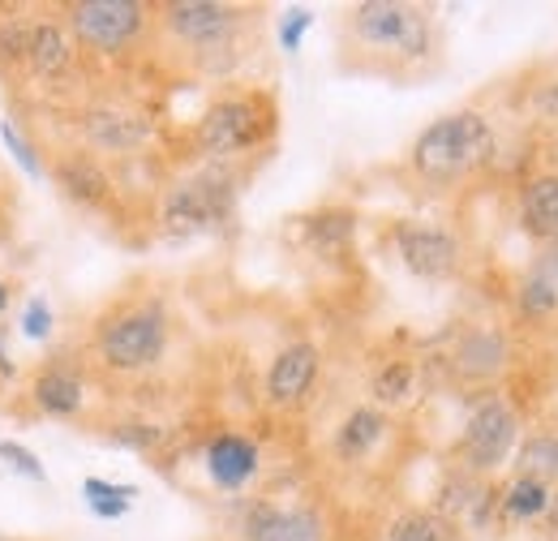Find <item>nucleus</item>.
Returning <instances> with one entry per match:
<instances>
[{
    "mask_svg": "<svg viewBox=\"0 0 558 541\" xmlns=\"http://www.w3.org/2000/svg\"><path fill=\"white\" fill-rule=\"evenodd\" d=\"M344 48L369 73H409L434 61V17L409 0H361L344 13Z\"/></svg>",
    "mask_w": 558,
    "mask_h": 541,
    "instance_id": "obj_1",
    "label": "nucleus"
},
{
    "mask_svg": "<svg viewBox=\"0 0 558 541\" xmlns=\"http://www.w3.org/2000/svg\"><path fill=\"white\" fill-rule=\"evenodd\" d=\"M494 155V130L482 112H447L434 125H425L409 151V168L429 185H451L477 168H486Z\"/></svg>",
    "mask_w": 558,
    "mask_h": 541,
    "instance_id": "obj_2",
    "label": "nucleus"
},
{
    "mask_svg": "<svg viewBox=\"0 0 558 541\" xmlns=\"http://www.w3.org/2000/svg\"><path fill=\"white\" fill-rule=\"evenodd\" d=\"M159 22L177 48H185L203 69H228L245 48V9L219 0H172L159 9Z\"/></svg>",
    "mask_w": 558,
    "mask_h": 541,
    "instance_id": "obj_3",
    "label": "nucleus"
},
{
    "mask_svg": "<svg viewBox=\"0 0 558 541\" xmlns=\"http://www.w3.org/2000/svg\"><path fill=\"white\" fill-rule=\"evenodd\" d=\"M271 130H276V104L267 95H223L203 112L194 146H198V155L223 164L241 151L263 146Z\"/></svg>",
    "mask_w": 558,
    "mask_h": 541,
    "instance_id": "obj_4",
    "label": "nucleus"
},
{
    "mask_svg": "<svg viewBox=\"0 0 558 541\" xmlns=\"http://www.w3.org/2000/svg\"><path fill=\"white\" fill-rule=\"evenodd\" d=\"M95 348H99V361L108 370H117V374L150 370L168 348V310L159 301H142V305L112 314L99 327Z\"/></svg>",
    "mask_w": 558,
    "mask_h": 541,
    "instance_id": "obj_5",
    "label": "nucleus"
},
{
    "mask_svg": "<svg viewBox=\"0 0 558 541\" xmlns=\"http://www.w3.org/2000/svg\"><path fill=\"white\" fill-rule=\"evenodd\" d=\"M236 203V185L232 177H223L219 168L207 172H194L185 181H177L168 194H163V211H159V224L168 237H203L215 232Z\"/></svg>",
    "mask_w": 558,
    "mask_h": 541,
    "instance_id": "obj_6",
    "label": "nucleus"
},
{
    "mask_svg": "<svg viewBox=\"0 0 558 541\" xmlns=\"http://www.w3.org/2000/svg\"><path fill=\"white\" fill-rule=\"evenodd\" d=\"M150 22V9L138 0H82L70 4V35L73 44L90 52H125Z\"/></svg>",
    "mask_w": 558,
    "mask_h": 541,
    "instance_id": "obj_7",
    "label": "nucleus"
},
{
    "mask_svg": "<svg viewBox=\"0 0 558 541\" xmlns=\"http://www.w3.org/2000/svg\"><path fill=\"white\" fill-rule=\"evenodd\" d=\"M515 438H520V417L507 400H482L473 408V417L464 421V434L456 443V456H460V469L469 473H494L511 452H515Z\"/></svg>",
    "mask_w": 558,
    "mask_h": 541,
    "instance_id": "obj_8",
    "label": "nucleus"
},
{
    "mask_svg": "<svg viewBox=\"0 0 558 541\" xmlns=\"http://www.w3.org/2000/svg\"><path fill=\"white\" fill-rule=\"evenodd\" d=\"M391 241H396L400 263L413 270L417 279H451L460 270V241L447 228L404 219V224H396Z\"/></svg>",
    "mask_w": 558,
    "mask_h": 541,
    "instance_id": "obj_9",
    "label": "nucleus"
},
{
    "mask_svg": "<svg viewBox=\"0 0 558 541\" xmlns=\"http://www.w3.org/2000/svg\"><path fill=\"white\" fill-rule=\"evenodd\" d=\"M245 541H327V520L314 507H279L254 503L241 520Z\"/></svg>",
    "mask_w": 558,
    "mask_h": 541,
    "instance_id": "obj_10",
    "label": "nucleus"
},
{
    "mask_svg": "<svg viewBox=\"0 0 558 541\" xmlns=\"http://www.w3.org/2000/svg\"><path fill=\"white\" fill-rule=\"evenodd\" d=\"M82 134L95 151H108V155H125V151H138L142 142L150 137V121L134 112L130 104H90L82 112Z\"/></svg>",
    "mask_w": 558,
    "mask_h": 541,
    "instance_id": "obj_11",
    "label": "nucleus"
},
{
    "mask_svg": "<svg viewBox=\"0 0 558 541\" xmlns=\"http://www.w3.org/2000/svg\"><path fill=\"white\" fill-rule=\"evenodd\" d=\"M318 365H323V357L314 344H305V339L288 344L267 370V400L276 408L301 405L318 383Z\"/></svg>",
    "mask_w": 558,
    "mask_h": 541,
    "instance_id": "obj_12",
    "label": "nucleus"
},
{
    "mask_svg": "<svg viewBox=\"0 0 558 541\" xmlns=\"http://www.w3.org/2000/svg\"><path fill=\"white\" fill-rule=\"evenodd\" d=\"M451 365L460 378L469 383H486L494 378L502 365H507V339L494 327H473L456 339V352H451Z\"/></svg>",
    "mask_w": 558,
    "mask_h": 541,
    "instance_id": "obj_13",
    "label": "nucleus"
},
{
    "mask_svg": "<svg viewBox=\"0 0 558 541\" xmlns=\"http://www.w3.org/2000/svg\"><path fill=\"white\" fill-rule=\"evenodd\" d=\"M52 177H57V185L65 190V199H73V203H82V206H99L112 194V181H108L104 164H99L90 151H70V155H61V159L52 164Z\"/></svg>",
    "mask_w": 558,
    "mask_h": 541,
    "instance_id": "obj_14",
    "label": "nucleus"
},
{
    "mask_svg": "<svg viewBox=\"0 0 558 541\" xmlns=\"http://www.w3.org/2000/svg\"><path fill=\"white\" fill-rule=\"evenodd\" d=\"M207 473L219 490H241L258 473V447L245 434H219L207 447Z\"/></svg>",
    "mask_w": 558,
    "mask_h": 541,
    "instance_id": "obj_15",
    "label": "nucleus"
},
{
    "mask_svg": "<svg viewBox=\"0 0 558 541\" xmlns=\"http://www.w3.org/2000/svg\"><path fill=\"white\" fill-rule=\"evenodd\" d=\"M498 498H489V485L482 481L477 473H469V469H460V473H451L442 481V490H438V512L447 516V520H486V512L494 507Z\"/></svg>",
    "mask_w": 558,
    "mask_h": 541,
    "instance_id": "obj_16",
    "label": "nucleus"
},
{
    "mask_svg": "<svg viewBox=\"0 0 558 541\" xmlns=\"http://www.w3.org/2000/svg\"><path fill=\"white\" fill-rule=\"evenodd\" d=\"M31 400L48 417H73L86 400V383L70 365H48V370H39V378L31 387Z\"/></svg>",
    "mask_w": 558,
    "mask_h": 541,
    "instance_id": "obj_17",
    "label": "nucleus"
},
{
    "mask_svg": "<svg viewBox=\"0 0 558 541\" xmlns=\"http://www.w3.org/2000/svg\"><path fill=\"white\" fill-rule=\"evenodd\" d=\"M73 35L70 26H61V22H35L31 26V48H26V65L35 69L39 77H61L65 69L73 65Z\"/></svg>",
    "mask_w": 558,
    "mask_h": 541,
    "instance_id": "obj_18",
    "label": "nucleus"
},
{
    "mask_svg": "<svg viewBox=\"0 0 558 541\" xmlns=\"http://www.w3.org/2000/svg\"><path fill=\"white\" fill-rule=\"evenodd\" d=\"M520 224L542 241L558 237V172H546L520 190Z\"/></svg>",
    "mask_w": 558,
    "mask_h": 541,
    "instance_id": "obj_19",
    "label": "nucleus"
},
{
    "mask_svg": "<svg viewBox=\"0 0 558 541\" xmlns=\"http://www.w3.org/2000/svg\"><path fill=\"white\" fill-rule=\"evenodd\" d=\"M383 438H387V417L378 408L361 405L352 408L349 417H344V425L336 430V452L344 460H365Z\"/></svg>",
    "mask_w": 558,
    "mask_h": 541,
    "instance_id": "obj_20",
    "label": "nucleus"
},
{
    "mask_svg": "<svg viewBox=\"0 0 558 541\" xmlns=\"http://www.w3.org/2000/svg\"><path fill=\"white\" fill-rule=\"evenodd\" d=\"M387 541H460V525L447 520L442 512L409 507L387 525Z\"/></svg>",
    "mask_w": 558,
    "mask_h": 541,
    "instance_id": "obj_21",
    "label": "nucleus"
},
{
    "mask_svg": "<svg viewBox=\"0 0 558 541\" xmlns=\"http://www.w3.org/2000/svg\"><path fill=\"white\" fill-rule=\"evenodd\" d=\"M550 503H555L550 485L524 473L515 477V481L502 490V498H498V507H502L507 520H542V516H550Z\"/></svg>",
    "mask_w": 558,
    "mask_h": 541,
    "instance_id": "obj_22",
    "label": "nucleus"
},
{
    "mask_svg": "<svg viewBox=\"0 0 558 541\" xmlns=\"http://www.w3.org/2000/svg\"><path fill=\"white\" fill-rule=\"evenodd\" d=\"M82 494H86V507L99 516V520H121L134 498H138V485H117V481H104V477H86L82 481Z\"/></svg>",
    "mask_w": 558,
    "mask_h": 541,
    "instance_id": "obj_23",
    "label": "nucleus"
},
{
    "mask_svg": "<svg viewBox=\"0 0 558 541\" xmlns=\"http://www.w3.org/2000/svg\"><path fill=\"white\" fill-rule=\"evenodd\" d=\"M515 465H520V473L524 477H537V481H558V434H529L524 443H520V452H515Z\"/></svg>",
    "mask_w": 558,
    "mask_h": 541,
    "instance_id": "obj_24",
    "label": "nucleus"
},
{
    "mask_svg": "<svg viewBox=\"0 0 558 541\" xmlns=\"http://www.w3.org/2000/svg\"><path fill=\"white\" fill-rule=\"evenodd\" d=\"M413 383H417L413 361H383L369 378V392H374L378 405H404L413 396Z\"/></svg>",
    "mask_w": 558,
    "mask_h": 541,
    "instance_id": "obj_25",
    "label": "nucleus"
},
{
    "mask_svg": "<svg viewBox=\"0 0 558 541\" xmlns=\"http://www.w3.org/2000/svg\"><path fill=\"white\" fill-rule=\"evenodd\" d=\"M515 305H520V314L529 318V323H546L550 314L558 310V288L550 275H542V270H533L524 284H520V292H515Z\"/></svg>",
    "mask_w": 558,
    "mask_h": 541,
    "instance_id": "obj_26",
    "label": "nucleus"
},
{
    "mask_svg": "<svg viewBox=\"0 0 558 541\" xmlns=\"http://www.w3.org/2000/svg\"><path fill=\"white\" fill-rule=\"evenodd\" d=\"M352 237V215L349 211H323L318 219H310V245L318 254H340L349 250Z\"/></svg>",
    "mask_w": 558,
    "mask_h": 541,
    "instance_id": "obj_27",
    "label": "nucleus"
},
{
    "mask_svg": "<svg viewBox=\"0 0 558 541\" xmlns=\"http://www.w3.org/2000/svg\"><path fill=\"white\" fill-rule=\"evenodd\" d=\"M0 142H4V151L13 155V164L31 177V181H44L48 177V168H44V159H39V151H35V142L22 134L13 121H0Z\"/></svg>",
    "mask_w": 558,
    "mask_h": 541,
    "instance_id": "obj_28",
    "label": "nucleus"
},
{
    "mask_svg": "<svg viewBox=\"0 0 558 541\" xmlns=\"http://www.w3.org/2000/svg\"><path fill=\"white\" fill-rule=\"evenodd\" d=\"M31 26H35V22H26L22 13L0 17V65H22V61H26Z\"/></svg>",
    "mask_w": 558,
    "mask_h": 541,
    "instance_id": "obj_29",
    "label": "nucleus"
},
{
    "mask_svg": "<svg viewBox=\"0 0 558 541\" xmlns=\"http://www.w3.org/2000/svg\"><path fill=\"white\" fill-rule=\"evenodd\" d=\"M0 460L13 469L17 477H26V481H48V469H44V460L31 452V447H22V443H13V438H0Z\"/></svg>",
    "mask_w": 558,
    "mask_h": 541,
    "instance_id": "obj_30",
    "label": "nucleus"
},
{
    "mask_svg": "<svg viewBox=\"0 0 558 541\" xmlns=\"http://www.w3.org/2000/svg\"><path fill=\"white\" fill-rule=\"evenodd\" d=\"M310 26H314V13H310V9H288V13L279 17V48H283V52H296Z\"/></svg>",
    "mask_w": 558,
    "mask_h": 541,
    "instance_id": "obj_31",
    "label": "nucleus"
},
{
    "mask_svg": "<svg viewBox=\"0 0 558 541\" xmlns=\"http://www.w3.org/2000/svg\"><path fill=\"white\" fill-rule=\"evenodd\" d=\"M22 336L26 339H48L52 336V305L44 297H31L22 310Z\"/></svg>",
    "mask_w": 558,
    "mask_h": 541,
    "instance_id": "obj_32",
    "label": "nucleus"
},
{
    "mask_svg": "<svg viewBox=\"0 0 558 541\" xmlns=\"http://www.w3.org/2000/svg\"><path fill=\"white\" fill-rule=\"evenodd\" d=\"M112 438L121 443V447H134V452H150L159 438H163V430L159 425H121V430H112Z\"/></svg>",
    "mask_w": 558,
    "mask_h": 541,
    "instance_id": "obj_33",
    "label": "nucleus"
},
{
    "mask_svg": "<svg viewBox=\"0 0 558 541\" xmlns=\"http://www.w3.org/2000/svg\"><path fill=\"white\" fill-rule=\"evenodd\" d=\"M533 112L546 117V121H558V77L555 82H542V86L533 91Z\"/></svg>",
    "mask_w": 558,
    "mask_h": 541,
    "instance_id": "obj_34",
    "label": "nucleus"
},
{
    "mask_svg": "<svg viewBox=\"0 0 558 541\" xmlns=\"http://www.w3.org/2000/svg\"><path fill=\"white\" fill-rule=\"evenodd\" d=\"M0 378H13V361H9V352H4V344H0Z\"/></svg>",
    "mask_w": 558,
    "mask_h": 541,
    "instance_id": "obj_35",
    "label": "nucleus"
},
{
    "mask_svg": "<svg viewBox=\"0 0 558 541\" xmlns=\"http://www.w3.org/2000/svg\"><path fill=\"white\" fill-rule=\"evenodd\" d=\"M546 254H550V263L558 267V237H550V241H546Z\"/></svg>",
    "mask_w": 558,
    "mask_h": 541,
    "instance_id": "obj_36",
    "label": "nucleus"
},
{
    "mask_svg": "<svg viewBox=\"0 0 558 541\" xmlns=\"http://www.w3.org/2000/svg\"><path fill=\"white\" fill-rule=\"evenodd\" d=\"M9 310V288H4V279H0V314Z\"/></svg>",
    "mask_w": 558,
    "mask_h": 541,
    "instance_id": "obj_37",
    "label": "nucleus"
},
{
    "mask_svg": "<svg viewBox=\"0 0 558 541\" xmlns=\"http://www.w3.org/2000/svg\"><path fill=\"white\" fill-rule=\"evenodd\" d=\"M550 520L558 525V494H555V503H550Z\"/></svg>",
    "mask_w": 558,
    "mask_h": 541,
    "instance_id": "obj_38",
    "label": "nucleus"
},
{
    "mask_svg": "<svg viewBox=\"0 0 558 541\" xmlns=\"http://www.w3.org/2000/svg\"><path fill=\"white\" fill-rule=\"evenodd\" d=\"M0 541H9V538H0Z\"/></svg>",
    "mask_w": 558,
    "mask_h": 541,
    "instance_id": "obj_39",
    "label": "nucleus"
},
{
    "mask_svg": "<svg viewBox=\"0 0 558 541\" xmlns=\"http://www.w3.org/2000/svg\"><path fill=\"white\" fill-rule=\"evenodd\" d=\"M555 392H558V383H555Z\"/></svg>",
    "mask_w": 558,
    "mask_h": 541,
    "instance_id": "obj_40",
    "label": "nucleus"
}]
</instances>
